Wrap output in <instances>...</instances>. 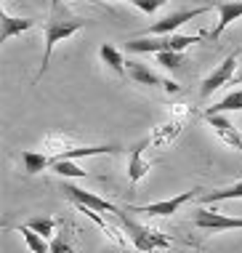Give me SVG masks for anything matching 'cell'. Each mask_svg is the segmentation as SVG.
Instances as JSON below:
<instances>
[{
	"label": "cell",
	"mask_w": 242,
	"mask_h": 253,
	"mask_svg": "<svg viewBox=\"0 0 242 253\" xmlns=\"http://www.w3.org/2000/svg\"><path fill=\"white\" fill-rule=\"evenodd\" d=\"M115 216L120 218L122 229L128 232V237L133 240V245H136L138 251H155V248H165V245H168V240H165L160 232H155V229H149V227H141V224H136L133 218L125 216V211L117 208Z\"/></svg>",
	"instance_id": "2"
},
{
	"label": "cell",
	"mask_w": 242,
	"mask_h": 253,
	"mask_svg": "<svg viewBox=\"0 0 242 253\" xmlns=\"http://www.w3.org/2000/svg\"><path fill=\"white\" fill-rule=\"evenodd\" d=\"M120 147L115 144H93V147H75V149H61L53 157L56 160H78V157H91V155H112Z\"/></svg>",
	"instance_id": "13"
},
{
	"label": "cell",
	"mask_w": 242,
	"mask_h": 253,
	"mask_svg": "<svg viewBox=\"0 0 242 253\" xmlns=\"http://www.w3.org/2000/svg\"><path fill=\"white\" fill-rule=\"evenodd\" d=\"M197 192H202V189H192V192H181L176 197H168V200H160V203H149V205H128L130 213H147V216H173L178 213V208L186 205L189 200H195Z\"/></svg>",
	"instance_id": "4"
},
{
	"label": "cell",
	"mask_w": 242,
	"mask_h": 253,
	"mask_svg": "<svg viewBox=\"0 0 242 253\" xmlns=\"http://www.w3.org/2000/svg\"><path fill=\"white\" fill-rule=\"evenodd\" d=\"M210 112H221V115H224V112H242V88H240V91L226 93L218 104L210 107Z\"/></svg>",
	"instance_id": "19"
},
{
	"label": "cell",
	"mask_w": 242,
	"mask_h": 253,
	"mask_svg": "<svg viewBox=\"0 0 242 253\" xmlns=\"http://www.w3.org/2000/svg\"><path fill=\"white\" fill-rule=\"evenodd\" d=\"M195 227L205 229V232H226V229H242V218L237 216H226L216 208H207V205H200L195 208Z\"/></svg>",
	"instance_id": "3"
},
{
	"label": "cell",
	"mask_w": 242,
	"mask_h": 253,
	"mask_svg": "<svg viewBox=\"0 0 242 253\" xmlns=\"http://www.w3.org/2000/svg\"><path fill=\"white\" fill-rule=\"evenodd\" d=\"M184 126H186V115H181V118H173L170 123H165V126H160V128L155 131V136H152V144H157V147L170 144V141L176 139L178 133H181Z\"/></svg>",
	"instance_id": "14"
},
{
	"label": "cell",
	"mask_w": 242,
	"mask_h": 253,
	"mask_svg": "<svg viewBox=\"0 0 242 253\" xmlns=\"http://www.w3.org/2000/svg\"><path fill=\"white\" fill-rule=\"evenodd\" d=\"M240 53H242V51H234V53H229V56H226V59H224V61H221V64L216 67V70H213L210 75H207V78L202 80V88H200V96L207 99L213 91H218L221 85H226V83H229V80L234 78V70H237Z\"/></svg>",
	"instance_id": "6"
},
{
	"label": "cell",
	"mask_w": 242,
	"mask_h": 253,
	"mask_svg": "<svg viewBox=\"0 0 242 253\" xmlns=\"http://www.w3.org/2000/svg\"><path fill=\"white\" fill-rule=\"evenodd\" d=\"M221 200H242V181L232 184V187H224V189H216V192L200 195V203L202 205H213V203H221Z\"/></svg>",
	"instance_id": "17"
},
{
	"label": "cell",
	"mask_w": 242,
	"mask_h": 253,
	"mask_svg": "<svg viewBox=\"0 0 242 253\" xmlns=\"http://www.w3.org/2000/svg\"><path fill=\"white\" fill-rule=\"evenodd\" d=\"M202 118H205V123L213 128V133H216L218 139L224 141V144H229L232 149H240V152H242V131H237V126H234V123L226 118V115L205 109Z\"/></svg>",
	"instance_id": "5"
},
{
	"label": "cell",
	"mask_w": 242,
	"mask_h": 253,
	"mask_svg": "<svg viewBox=\"0 0 242 253\" xmlns=\"http://www.w3.org/2000/svg\"><path fill=\"white\" fill-rule=\"evenodd\" d=\"M128 78L136 80L138 85H160V88H165V83H168V80H162L157 72H152L147 64H141V61H136V59H128Z\"/></svg>",
	"instance_id": "11"
},
{
	"label": "cell",
	"mask_w": 242,
	"mask_h": 253,
	"mask_svg": "<svg viewBox=\"0 0 242 253\" xmlns=\"http://www.w3.org/2000/svg\"><path fill=\"white\" fill-rule=\"evenodd\" d=\"M38 24L35 19H19V16H11L8 11H0V43H8L11 38L22 35V32L32 30V27Z\"/></svg>",
	"instance_id": "10"
},
{
	"label": "cell",
	"mask_w": 242,
	"mask_h": 253,
	"mask_svg": "<svg viewBox=\"0 0 242 253\" xmlns=\"http://www.w3.org/2000/svg\"><path fill=\"white\" fill-rule=\"evenodd\" d=\"M210 8H213V5H197V8L176 11V13H170V16L160 19V22H155V24L147 30V35H173V32H176L181 24L192 22V19H197V16H202V13H207Z\"/></svg>",
	"instance_id": "7"
},
{
	"label": "cell",
	"mask_w": 242,
	"mask_h": 253,
	"mask_svg": "<svg viewBox=\"0 0 242 253\" xmlns=\"http://www.w3.org/2000/svg\"><path fill=\"white\" fill-rule=\"evenodd\" d=\"M61 192H64L75 205H80V208H91L96 213H104V211H107V213H117V205H112L109 200H104V197L93 195V192H88V189L75 187V184H69V181L61 184Z\"/></svg>",
	"instance_id": "8"
},
{
	"label": "cell",
	"mask_w": 242,
	"mask_h": 253,
	"mask_svg": "<svg viewBox=\"0 0 242 253\" xmlns=\"http://www.w3.org/2000/svg\"><path fill=\"white\" fill-rule=\"evenodd\" d=\"M22 163H24V173L35 176L43 168H48L53 163V157H48L45 152H32V149H22Z\"/></svg>",
	"instance_id": "16"
},
{
	"label": "cell",
	"mask_w": 242,
	"mask_h": 253,
	"mask_svg": "<svg viewBox=\"0 0 242 253\" xmlns=\"http://www.w3.org/2000/svg\"><path fill=\"white\" fill-rule=\"evenodd\" d=\"M16 232L22 235L24 245H27V248H30L32 253H51V245L45 243V237H43V235H38L35 229H30L27 224H22V227H16Z\"/></svg>",
	"instance_id": "18"
},
{
	"label": "cell",
	"mask_w": 242,
	"mask_h": 253,
	"mask_svg": "<svg viewBox=\"0 0 242 253\" xmlns=\"http://www.w3.org/2000/svg\"><path fill=\"white\" fill-rule=\"evenodd\" d=\"M99 56H101V61L109 67L112 72H117L122 78V75H128V61H125V56H122L120 51L115 48V45H109V43H104L101 48H99Z\"/></svg>",
	"instance_id": "15"
},
{
	"label": "cell",
	"mask_w": 242,
	"mask_h": 253,
	"mask_svg": "<svg viewBox=\"0 0 242 253\" xmlns=\"http://www.w3.org/2000/svg\"><path fill=\"white\" fill-rule=\"evenodd\" d=\"M130 3H133L138 11H144V13H155L157 8H162L168 0H130Z\"/></svg>",
	"instance_id": "23"
},
{
	"label": "cell",
	"mask_w": 242,
	"mask_h": 253,
	"mask_svg": "<svg viewBox=\"0 0 242 253\" xmlns=\"http://www.w3.org/2000/svg\"><path fill=\"white\" fill-rule=\"evenodd\" d=\"M27 227L35 229L38 235H43V237H53V229H56V221L53 218H48V216H35L27 221Z\"/></svg>",
	"instance_id": "22"
},
{
	"label": "cell",
	"mask_w": 242,
	"mask_h": 253,
	"mask_svg": "<svg viewBox=\"0 0 242 253\" xmlns=\"http://www.w3.org/2000/svg\"><path fill=\"white\" fill-rule=\"evenodd\" d=\"M93 3H99V0H93Z\"/></svg>",
	"instance_id": "25"
},
{
	"label": "cell",
	"mask_w": 242,
	"mask_h": 253,
	"mask_svg": "<svg viewBox=\"0 0 242 253\" xmlns=\"http://www.w3.org/2000/svg\"><path fill=\"white\" fill-rule=\"evenodd\" d=\"M51 168H53V173L64 176V179H82V176H88V170L78 168L72 160H56V157H53Z\"/></svg>",
	"instance_id": "20"
},
{
	"label": "cell",
	"mask_w": 242,
	"mask_h": 253,
	"mask_svg": "<svg viewBox=\"0 0 242 253\" xmlns=\"http://www.w3.org/2000/svg\"><path fill=\"white\" fill-rule=\"evenodd\" d=\"M51 253H72V245L67 243L64 232H59V235L53 237V243H51Z\"/></svg>",
	"instance_id": "24"
},
{
	"label": "cell",
	"mask_w": 242,
	"mask_h": 253,
	"mask_svg": "<svg viewBox=\"0 0 242 253\" xmlns=\"http://www.w3.org/2000/svg\"><path fill=\"white\" fill-rule=\"evenodd\" d=\"M155 56H157V64H162L165 70H170V72H178L186 64V56L181 51H160V53H155Z\"/></svg>",
	"instance_id": "21"
},
{
	"label": "cell",
	"mask_w": 242,
	"mask_h": 253,
	"mask_svg": "<svg viewBox=\"0 0 242 253\" xmlns=\"http://www.w3.org/2000/svg\"><path fill=\"white\" fill-rule=\"evenodd\" d=\"M82 27H85V22L78 19L67 8L64 0H51V13H48V19H45V53H43V64H40L38 78L45 75L48 61H51V53H53V48H56V43L72 38L75 32L82 30Z\"/></svg>",
	"instance_id": "1"
},
{
	"label": "cell",
	"mask_w": 242,
	"mask_h": 253,
	"mask_svg": "<svg viewBox=\"0 0 242 253\" xmlns=\"http://www.w3.org/2000/svg\"><path fill=\"white\" fill-rule=\"evenodd\" d=\"M149 144V139L147 141H141V144H136L133 149H130V160H128V179L133 181V184H138L144 179V176L149 173V163L144 160V147Z\"/></svg>",
	"instance_id": "12"
},
{
	"label": "cell",
	"mask_w": 242,
	"mask_h": 253,
	"mask_svg": "<svg viewBox=\"0 0 242 253\" xmlns=\"http://www.w3.org/2000/svg\"><path fill=\"white\" fill-rule=\"evenodd\" d=\"M210 5L218 11V24H216V30L210 32V40H218L232 22L242 19V0H216V3H210Z\"/></svg>",
	"instance_id": "9"
}]
</instances>
